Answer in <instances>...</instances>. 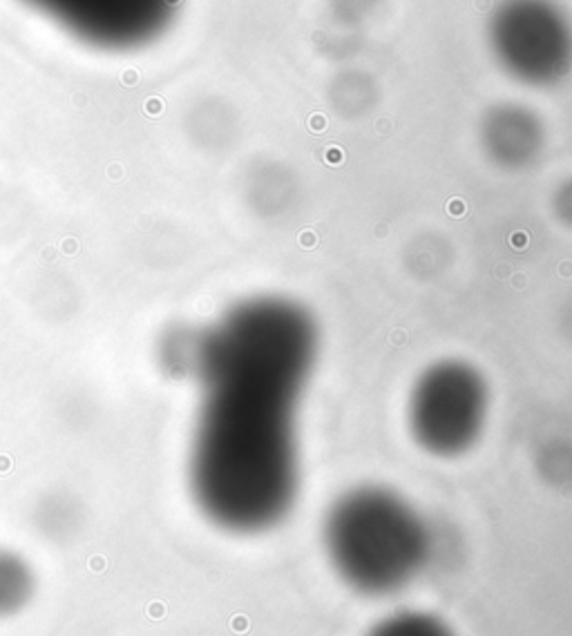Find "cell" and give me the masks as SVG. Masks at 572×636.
<instances>
[{
	"label": "cell",
	"mask_w": 572,
	"mask_h": 636,
	"mask_svg": "<svg viewBox=\"0 0 572 636\" xmlns=\"http://www.w3.org/2000/svg\"><path fill=\"white\" fill-rule=\"evenodd\" d=\"M318 326L284 297L235 304L192 331L186 377L201 391L188 460L190 491L212 524L257 533L298 493V404L313 373Z\"/></svg>",
	"instance_id": "obj_1"
},
{
	"label": "cell",
	"mask_w": 572,
	"mask_h": 636,
	"mask_svg": "<svg viewBox=\"0 0 572 636\" xmlns=\"http://www.w3.org/2000/svg\"><path fill=\"white\" fill-rule=\"evenodd\" d=\"M127 83H134V72H127Z\"/></svg>",
	"instance_id": "obj_6"
},
{
	"label": "cell",
	"mask_w": 572,
	"mask_h": 636,
	"mask_svg": "<svg viewBox=\"0 0 572 636\" xmlns=\"http://www.w3.org/2000/svg\"><path fill=\"white\" fill-rule=\"evenodd\" d=\"M369 636H454L451 630L432 614L405 612L382 621Z\"/></svg>",
	"instance_id": "obj_5"
},
{
	"label": "cell",
	"mask_w": 572,
	"mask_h": 636,
	"mask_svg": "<svg viewBox=\"0 0 572 636\" xmlns=\"http://www.w3.org/2000/svg\"><path fill=\"white\" fill-rule=\"evenodd\" d=\"M324 545L335 572L353 589L389 594L423 569L429 531L405 498L382 487H360L329 509Z\"/></svg>",
	"instance_id": "obj_2"
},
{
	"label": "cell",
	"mask_w": 572,
	"mask_h": 636,
	"mask_svg": "<svg viewBox=\"0 0 572 636\" xmlns=\"http://www.w3.org/2000/svg\"><path fill=\"white\" fill-rule=\"evenodd\" d=\"M36 589L34 569L18 551L0 547V616L20 612Z\"/></svg>",
	"instance_id": "obj_4"
},
{
	"label": "cell",
	"mask_w": 572,
	"mask_h": 636,
	"mask_svg": "<svg viewBox=\"0 0 572 636\" xmlns=\"http://www.w3.org/2000/svg\"><path fill=\"white\" fill-rule=\"evenodd\" d=\"M487 406V384L472 364L460 359L436 362L423 371L411 389V435L434 456H460L481 435Z\"/></svg>",
	"instance_id": "obj_3"
},
{
	"label": "cell",
	"mask_w": 572,
	"mask_h": 636,
	"mask_svg": "<svg viewBox=\"0 0 572 636\" xmlns=\"http://www.w3.org/2000/svg\"><path fill=\"white\" fill-rule=\"evenodd\" d=\"M170 2H177V0H170Z\"/></svg>",
	"instance_id": "obj_7"
}]
</instances>
